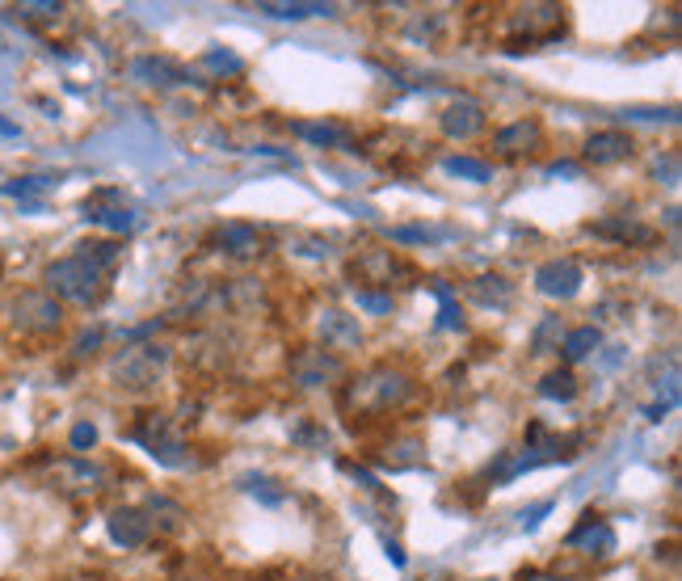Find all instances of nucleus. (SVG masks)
Masks as SVG:
<instances>
[{
  "label": "nucleus",
  "mask_w": 682,
  "mask_h": 581,
  "mask_svg": "<svg viewBox=\"0 0 682 581\" xmlns=\"http://www.w3.org/2000/svg\"><path fill=\"white\" fill-rule=\"evenodd\" d=\"M118 257H123L118 240H80L68 257H55L43 270V291L55 295L59 304L97 308L110 295V278H114Z\"/></svg>",
  "instance_id": "obj_1"
},
{
  "label": "nucleus",
  "mask_w": 682,
  "mask_h": 581,
  "mask_svg": "<svg viewBox=\"0 0 682 581\" xmlns=\"http://www.w3.org/2000/svg\"><path fill=\"white\" fill-rule=\"evenodd\" d=\"M413 396V379L392 367V363H375L371 371L354 375L346 388H341V409H346L350 417H384L392 409H400L405 400Z\"/></svg>",
  "instance_id": "obj_2"
},
{
  "label": "nucleus",
  "mask_w": 682,
  "mask_h": 581,
  "mask_svg": "<svg viewBox=\"0 0 682 581\" xmlns=\"http://www.w3.org/2000/svg\"><path fill=\"white\" fill-rule=\"evenodd\" d=\"M9 325L22 337H51L64 329V304L55 295H47L43 287H26L9 299Z\"/></svg>",
  "instance_id": "obj_3"
},
{
  "label": "nucleus",
  "mask_w": 682,
  "mask_h": 581,
  "mask_svg": "<svg viewBox=\"0 0 682 581\" xmlns=\"http://www.w3.org/2000/svg\"><path fill=\"white\" fill-rule=\"evenodd\" d=\"M169 346H127L123 354L110 363V375H114V384L118 388H127V392H148V388H156L160 379H165V371H169Z\"/></svg>",
  "instance_id": "obj_4"
},
{
  "label": "nucleus",
  "mask_w": 682,
  "mask_h": 581,
  "mask_svg": "<svg viewBox=\"0 0 682 581\" xmlns=\"http://www.w3.org/2000/svg\"><path fill=\"white\" fill-rule=\"evenodd\" d=\"M51 485L59 493L76 497V502H85V497H97L106 489V472L97 464H89L85 455H68V459H59V464L51 468Z\"/></svg>",
  "instance_id": "obj_5"
},
{
  "label": "nucleus",
  "mask_w": 682,
  "mask_h": 581,
  "mask_svg": "<svg viewBox=\"0 0 682 581\" xmlns=\"http://www.w3.org/2000/svg\"><path fill=\"white\" fill-rule=\"evenodd\" d=\"M400 274H413L405 257H396L392 249H367L350 262V278H358V291H371V287H392Z\"/></svg>",
  "instance_id": "obj_6"
},
{
  "label": "nucleus",
  "mask_w": 682,
  "mask_h": 581,
  "mask_svg": "<svg viewBox=\"0 0 682 581\" xmlns=\"http://www.w3.org/2000/svg\"><path fill=\"white\" fill-rule=\"evenodd\" d=\"M341 375H346V363L325 346H304L291 354V379L299 388H325Z\"/></svg>",
  "instance_id": "obj_7"
},
{
  "label": "nucleus",
  "mask_w": 682,
  "mask_h": 581,
  "mask_svg": "<svg viewBox=\"0 0 682 581\" xmlns=\"http://www.w3.org/2000/svg\"><path fill=\"white\" fill-rule=\"evenodd\" d=\"M211 245L215 253H224L228 262H257L266 253V236L257 232L253 224H240V219H228L211 232Z\"/></svg>",
  "instance_id": "obj_8"
},
{
  "label": "nucleus",
  "mask_w": 682,
  "mask_h": 581,
  "mask_svg": "<svg viewBox=\"0 0 682 581\" xmlns=\"http://www.w3.org/2000/svg\"><path fill=\"white\" fill-rule=\"evenodd\" d=\"M535 291L548 299H573L581 291V262L577 257H552L535 270Z\"/></svg>",
  "instance_id": "obj_9"
},
{
  "label": "nucleus",
  "mask_w": 682,
  "mask_h": 581,
  "mask_svg": "<svg viewBox=\"0 0 682 581\" xmlns=\"http://www.w3.org/2000/svg\"><path fill=\"white\" fill-rule=\"evenodd\" d=\"M632 152H636V139H632L628 131H619V127H611V131H594L586 144H581V160H586V165H594V169L619 165V160H628Z\"/></svg>",
  "instance_id": "obj_10"
},
{
  "label": "nucleus",
  "mask_w": 682,
  "mask_h": 581,
  "mask_svg": "<svg viewBox=\"0 0 682 581\" xmlns=\"http://www.w3.org/2000/svg\"><path fill=\"white\" fill-rule=\"evenodd\" d=\"M569 552H586V556H611L615 552V527L598 514H581V523L569 531L565 539Z\"/></svg>",
  "instance_id": "obj_11"
},
{
  "label": "nucleus",
  "mask_w": 682,
  "mask_h": 581,
  "mask_svg": "<svg viewBox=\"0 0 682 581\" xmlns=\"http://www.w3.org/2000/svg\"><path fill=\"white\" fill-rule=\"evenodd\" d=\"M539 144H544V123L539 118H514L510 127H501L493 135V148L501 156H531L539 152Z\"/></svg>",
  "instance_id": "obj_12"
},
{
  "label": "nucleus",
  "mask_w": 682,
  "mask_h": 581,
  "mask_svg": "<svg viewBox=\"0 0 682 581\" xmlns=\"http://www.w3.org/2000/svg\"><path fill=\"white\" fill-rule=\"evenodd\" d=\"M106 531H110L114 544H118V548H127V552L144 548L148 539H152V523H148V514H144V510H131V506L114 510V514L106 518Z\"/></svg>",
  "instance_id": "obj_13"
},
{
  "label": "nucleus",
  "mask_w": 682,
  "mask_h": 581,
  "mask_svg": "<svg viewBox=\"0 0 682 581\" xmlns=\"http://www.w3.org/2000/svg\"><path fill=\"white\" fill-rule=\"evenodd\" d=\"M443 135L447 139H476L480 131H485V106L472 102V97H459V102H451L443 110Z\"/></svg>",
  "instance_id": "obj_14"
},
{
  "label": "nucleus",
  "mask_w": 682,
  "mask_h": 581,
  "mask_svg": "<svg viewBox=\"0 0 682 581\" xmlns=\"http://www.w3.org/2000/svg\"><path fill=\"white\" fill-rule=\"evenodd\" d=\"M135 76L144 80V85H152V89H177V85H186L190 80V72L169 55H144L135 64Z\"/></svg>",
  "instance_id": "obj_15"
},
{
  "label": "nucleus",
  "mask_w": 682,
  "mask_h": 581,
  "mask_svg": "<svg viewBox=\"0 0 682 581\" xmlns=\"http://www.w3.org/2000/svg\"><path fill=\"white\" fill-rule=\"evenodd\" d=\"M320 337H325V350H358L363 329H358L354 316L329 308V312H320Z\"/></svg>",
  "instance_id": "obj_16"
},
{
  "label": "nucleus",
  "mask_w": 682,
  "mask_h": 581,
  "mask_svg": "<svg viewBox=\"0 0 682 581\" xmlns=\"http://www.w3.org/2000/svg\"><path fill=\"white\" fill-rule=\"evenodd\" d=\"M586 232H590V236H603V240H615V245H653V240H657L653 228L636 224V219H624V215L598 219V224H590Z\"/></svg>",
  "instance_id": "obj_17"
},
{
  "label": "nucleus",
  "mask_w": 682,
  "mask_h": 581,
  "mask_svg": "<svg viewBox=\"0 0 682 581\" xmlns=\"http://www.w3.org/2000/svg\"><path fill=\"white\" fill-rule=\"evenodd\" d=\"M598 346H603V333H598L594 325H581V329H569L565 337H560V358H565V367L581 363V358H590Z\"/></svg>",
  "instance_id": "obj_18"
},
{
  "label": "nucleus",
  "mask_w": 682,
  "mask_h": 581,
  "mask_svg": "<svg viewBox=\"0 0 682 581\" xmlns=\"http://www.w3.org/2000/svg\"><path fill=\"white\" fill-rule=\"evenodd\" d=\"M291 131L316 148H346L350 144V127H341V123H295Z\"/></svg>",
  "instance_id": "obj_19"
},
{
  "label": "nucleus",
  "mask_w": 682,
  "mask_h": 581,
  "mask_svg": "<svg viewBox=\"0 0 682 581\" xmlns=\"http://www.w3.org/2000/svg\"><path fill=\"white\" fill-rule=\"evenodd\" d=\"M148 523L156 527V531H177V527H182V518H186V510L182 506H177L173 502V497H165V493H156V497H148Z\"/></svg>",
  "instance_id": "obj_20"
},
{
  "label": "nucleus",
  "mask_w": 682,
  "mask_h": 581,
  "mask_svg": "<svg viewBox=\"0 0 682 581\" xmlns=\"http://www.w3.org/2000/svg\"><path fill=\"white\" fill-rule=\"evenodd\" d=\"M468 295L476 299V304H485V308H501V304H510V283L506 278H476V283H468Z\"/></svg>",
  "instance_id": "obj_21"
},
{
  "label": "nucleus",
  "mask_w": 682,
  "mask_h": 581,
  "mask_svg": "<svg viewBox=\"0 0 682 581\" xmlns=\"http://www.w3.org/2000/svg\"><path fill=\"white\" fill-rule=\"evenodd\" d=\"M539 392H544L548 400H573L577 396V375H573V367L548 371L544 379H539Z\"/></svg>",
  "instance_id": "obj_22"
},
{
  "label": "nucleus",
  "mask_w": 682,
  "mask_h": 581,
  "mask_svg": "<svg viewBox=\"0 0 682 581\" xmlns=\"http://www.w3.org/2000/svg\"><path fill=\"white\" fill-rule=\"evenodd\" d=\"M443 169H447L451 177H468V182H476V186H485L489 177H493V169L485 165V160H476V156H447Z\"/></svg>",
  "instance_id": "obj_23"
},
{
  "label": "nucleus",
  "mask_w": 682,
  "mask_h": 581,
  "mask_svg": "<svg viewBox=\"0 0 682 581\" xmlns=\"http://www.w3.org/2000/svg\"><path fill=\"white\" fill-rule=\"evenodd\" d=\"M262 13H270V17H283V22H304V17H316V13H337L333 5H262Z\"/></svg>",
  "instance_id": "obj_24"
},
{
  "label": "nucleus",
  "mask_w": 682,
  "mask_h": 581,
  "mask_svg": "<svg viewBox=\"0 0 682 581\" xmlns=\"http://www.w3.org/2000/svg\"><path fill=\"white\" fill-rule=\"evenodd\" d=\"M430 291L443 299V320H438V325L443 329H464V312H459V304H455V291L447 283H430Z\"/></svg>",
  "instance_id": "obj_25"
},
{
  "label": "nucleus",
  "mask_w": 682,
  "mask_h": 581,
  "mask_svg": "<svg viewBox=\"0 0 682 581\" xmlns=\"http://www.w3.org/2000/svg\"><path fill=\"white\" fill-rule=\"evenodd\" d=\"M560 337H565V325H560V316H548L544 325L535 329L531 350H535V354H548V350H552V342H556V350H560Z\"/></svg>",
  "instance_id": "obj_26"
},
{
  "label": "nucleus",
  "mask_w": 682,
  "mask_h": 581,
  "mask_svg": "<svg viewBox=\"0 0 682 581\" xmlns=\"http://www.w3.org/2000/svg\"><path fill=\"white\" fill-rule=\"evenodd\" d=\"M85 219H89V224L114 228V232H131V224H135V215H131V211H89Z\"/></svg>",
  "instance_id": "obj_27"
},
{
  "label": "nucleus",
  "mask_w": 682,
  "mask_h": 581,
  "mask_svg": "<svg viewBox=\"0 0 682 581\" xmlns=\"http://www.w3.org/2000/svg\"><path fill=\"white\" fill-rule=\"evenodd\" d=\"M354 304L367 308V312H375V316H388L392 312V295H375V291H358L354 287Z\"/></svg>",
  "instance_id": "obj_28"
},
{
  "label": "nucleus",
  "mask_w": 682,
  "mask_h": 581,
  "mask_svg": "<svg viewBox=\"0 0 682 581\" xmlns=\"http://www.w3.org/2000/svg\"><path fill=\"white\" fill-rule=\"evenodd\" d=\"M51 182L47 177H17V182H5V194L9 198H26V194H38V190H47Z\"/></svg>",
  "instance_id": "obj_29"
},
{
  "label": "nucleus",
  "mask_w": 682,
  "mask_h": 581,
  "mask_svg": "<svg viewBox=\"0 0 682 581\" xmlns=\"http://www.w3.org/2000/svg\"><path fill=\"white\" fill-rule=\"evenodd\" d=\"M274 480H266V476H249L245 480V489H253V493H262V502H270V506H278L283 502V489H270Z\"/></svg>",
  "instance_id": "obj_30"
},
{
  "label": "nucleus",
  "mask_w": 682,
  "mask_h": 581,
  "mask_svg": "<svg viewBox=\"0 0 682 581\" xmlns=\"http://www.w3.org/2000/svg\"><path fill=\"white\" fill-rule=\"evenodd\" d=\"M207 64L215 72H240V68H245V64H240V55H232V51H207Z\"/></svg>",
  "instance_id": "obj_31"
},
{
  "label": "nucleus",
  "mask_w": 682,
  "mask_h": 581,
  "mask_svg": "<svg viewBox=\"0 0 682 581\" xmlns=\"http://www.w3.org/2000/svg\"><path fill=\"white\" fill-rule=\"evenodd\" d=\"M97 443V430L89 426V422H80V426H72V451L80 455V451H89Z\"/></svg>",
  "instance_id": "obj_32"
},
{
  "label": "nucleus",
  "mask_w": 682,
  "mask_h": 581,
  "mask_svg": "<svg viewBox=\"0 0 682 581\" xmlns=\"http://www.w3.org/2000/svg\"><path fill=\"white\" fill-rule=\"evenodd\" d=\"M548 510H552V502H539V506L523 510V518H518V527H523V531H535V527H539V518H544Z\"/></svg>",
  "instance_id": "obj_33"
},
{
  "label": "nucleus",
  "mask_w": 682,
  "mask_h": 581,
  "mask_svg": "<svg viewBox=\"0 0 682 581\" xmlns=\"http://www.w3.org/2000/svg\"><path fill=\"white\" fill-rule=\"evenodd\" d=\"M392 240H409V245H421V240H434V232H426V228H392Z\"/></svg>",
  "instance_id": "obj_34"
},
{
  "label": "nucleus",
  "mask_w": 682,
  "mask_h": 581,
  "mask_svg": "<svg viewBox=\"0 0 682 581\" xmlns=\"http://www.w3.org/2000/svg\"><path fill=\"white\" fill-rule=\"evenodd\" d=\"M97 346H102V329H93V333H80V342H76V354L85 358V354H93Z\"/></svg>",
  "instance_id": "obj_35"
},
{
  "label": "nucleus",
  "mask_w": 682,
  "mask_h": 581,
  "mask_svg": "<svg viewBox=\"0 0 682 581\" xmlns=\"http://www.w3.org/2000/svg\"><path fill=\"white\" fill-rule=\"evenodd\" d=\"M514 581H565V577H556V573H548V569H523Z\"/></svg>",
  "instance_id": "obj_36"
},
{
  "label": "nucleus",
  "mask_w": 682,
  "mask_h": 581,
  "mask_svg": "<svg viewBox=\"0 0 682 581\" xmlns=\"http://www.w3.org/2000/svg\"><path fill=\"white\" fill-rule=\"evenodd\" d=\"M384 548H388V560H392V565H396V569H405V552H400V544H392V539H388Z\"/></svg>",
  "instance_id": "obj_37"
},
{
  "label": "nucleus",
  "mask_w": 682,
  "mask_h": 581,
  "mask_svg": "<svg viewBox=\"0 0 682 581\" xmlns=\"http://www.w3.org/2000/svg\"><path fill=\"white\" fill-rule=\"evenodd\" d=\"M560 173L573 177V173H577V165H565V160H560V165H552V169H548V177H560Z\"/></svg>",
  "instance_id": "obj_38"
}]
</instances>
